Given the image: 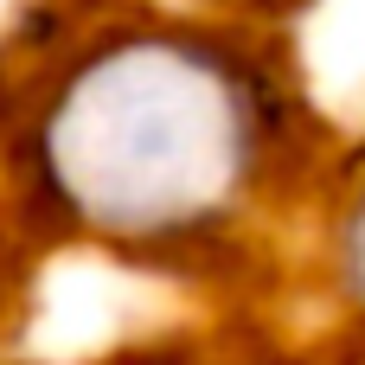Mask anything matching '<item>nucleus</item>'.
<instances>
[{
	"label": "nucleus",
	"mask_w": 365,
	"mask_h": 365,
	"mask_svg": "<svg viewBox=\"0 0 365 365\" xmlns=\"http://www.w3.org/2000/svg\"><path fill=\"white\" fill-rule=\"evenodd\" d=\"M302 160V83L237 19L135 6L19 96L13 192L71 250L173 269L225 250Z\"/></svg>",
	"instance_id": "obj_1"
},
{
	"label": "nucleus",
	"mask_w": 365,
	"mask_h": 365,
	"mask_svg": "<svg viewBox=\"0 0 365 365\" xmlns=\"http://www.w3.org/2000/svg\"><path fill=\"white\" fill-rule=\"evenodd\" d=\"M327 263H334L340 302L365 321V180L340 199V218H334V237H327Z\"/></svg>",
	"instance_id": "obj_2"
},
{
	"label": "nucleus",
	"mask_w": 365,
	"mask_h": 365,
	"mask_svg": "<svg viewBox=\"0 0 365 365\" xmlns=\"http://www.w3.org/2000/svg\"><path fill=\"white\" fill-rule=\"evenodd\" d=\"M205 6H225V13H237V19H263V13H295V6H308V0H205Z\"/></svg>",
	"instance_id": "obj_3"
}]
</instances>
